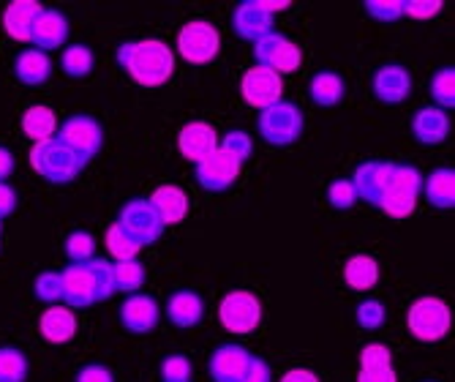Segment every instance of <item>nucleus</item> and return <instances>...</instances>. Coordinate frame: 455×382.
<instances>
[{
    "instance_id": "nucleus-44",
    "label": "nucleus",
    "mask_w": 455,
    "mask_h": 382,
    "mask_svg": "<svg viewBox=\"0 0 455 382\" xmlns=\"http://www.w3.org/2000/svg\"><path fill=\"white\" fill-rule=\"evenodd\" d=\"M393 366V353L385 347V345H368L363 347L360 353V369L368 371V369H387Z\"/></svg>"
},
{
    "instance_id": "nucleus-2",
    "label": "nucleus",
    "mask_w": 455,
    "mask_h": 382,
    "mask_svg": "<svg viewBox=\"0 0 455 382\" xmlns=\"http://www.w3.org/2000/svg\"><path fill=\"white\" fill-rule=\"evenodd\" d=\"M85 158L79 153H74L66 142H60L58 137L36 142L30 148V167L33 173H38L41 178H47L50 183H71L82 169H85Z\"/></svg>"
},
{
    "instance_id": "nucleus-37",
    "label": "nucleus",
    "mask_w": 455,
    "mask_h": 382,
    "mask_svg": "<svg viewBox=\"0 0 455 382\" xmlns=\"http://www.w3.org/2000/svg\"><path fill=\"white\" fill-rule=\"evenodd\" d=\"M33 289H36V298L50 304V306H55V304L63 301V279H60L58 271H44V273L36 279Z\"/></svg>"
},
{
    "instance_id": "nucleus-40",
    "label": "nucleus",
    "mask_w": 455,
    "mask_h": 382,
    "mask_svg": "<svg viewBox=\"0 0 455 382\" xmlns=\"http://www.w3.org/2000/svg\"><path fill=\"white\" fill-rule=\"evenodd\" d=\"M91 273L96 281V301H107L115 292V273H112V263L109 260H91Z\"/></svg>"
},
{
    "instance_id": "nucleus-49",
    "label": "nucleus",
    "mask_w": 455,
    "mask_h": 382,
    "mask_svg": "<svg viewBox=\"0 0 455 382\" xmlns=\"http://www.w3.org/2000/svg\"><path fill=\"white\" fill-rule=\"evenodd\" d=\"M17 210V191L6 183H0V219L12 216Z\"/></svg>"
},
{
    "instance_id": "nucleus-30",
    "label": "nucleus",
    "mask_w": 455,
    "mask_h": 382,
    "mask_svg": "<svg viewBox=\"0 0 455 382\" xmlns=\"http://www.w3.org/2000/svg\"><path fill=\"white\" fill-rule=\"evenodd\" d=\"M344 281L357 289V292H368L374 289L377 281H379V265L374 257H368V254H355V257L347 260L344 265Z\"/></svg>"
},
{
    "instance_id": "nucleus-3",
    "label": "nucleus",
    "mask_w": 455,
    "mask_h": 382,
    "mask_svg": "<svg viewBox=\"0 0 455 382\" xmlns=\"http://www.w3.org/2000/svg\"><path fill=\"white\" fill-rule=\"evenodd\" d=\"M406 328L409 333L423 345H436L452 328V312L450 306L436 298V295H423L406 312Z\"/></svg>"
},
{
    "instance_id": "nucleus-4",
    "label": "nucleus",
    "mask_w": 455,
    "mask_h": 382,
    "mask_svg": "<svg viewBox=\"0 0 455 382\" xmlns=\"http://www.w3.org/2000/svg\"><path fill=\"white\" fill-rule=\"evenodd\" d=\"M423 191V175L411 164H395L390 183L379 199V207L390 219H409L418 207V197Z\"/></svg>"
},
{
    "instance_id": "nucleus-47",
    "label": "nucleus",
    "mask_w": 455,
    "mask_h": 382,
    "mask_svg": "<svg viewBox=\"0 0 455 382\" xmlns=\"http://www.w3.org/2000/svg\"><path fill=\"white\" fill-rule=\"evenodd\" d=\"M74 382H115V374L101 363H88L85 369H79Z\"/></svg>"
},
{
    "instance_id": "nucleus-18",
    "label": "nucleus",
    "mask_w": 455,
    "mask_h": 382,
    "mask_svg": "<svg viewBox=\"0 0 455 382\" xmlns=\"http://www.w3.org/2000/svg\"><path fill=\"white\" fill-rule=\"evenodd\" d=\"M68 38V20L63 12L58 9H44L38 14L33 30H30V41L36 45V50L41 53H50V50H58L66 45Z\"/></svg>"
},
{
    "instance_id": "nucleus-26",
    "label": "nucleus",
    "mask_w": 455,
    "mask_h": 382,
    "mask_svg": "<svg viewBox=\"0 0 455 382\" xmlns=\"http://www.w3.org/2000/svg\"><path fill=\"white\" fill-rule=\"evenodd\" d=\"M14 74L22 85H28V88H38V85H44L52 77V61L47 53H41L36 47L25 50L14 61Z\"/></svg>"
},
{
    "instance_id": "nucleus-12",
    "label": "nucleus",
    "mask_w": 455,
    "mask_h": 382,
    "mask_svg": "<svg viewBox=\"0 0 455 382\" xmlns=\"http://www.w3.org/2000/svg\"><path fill=\"white\" fill-rule=\"evenodd\" d=\"M243 161L227 153L224 148L213 150L204 161L196 164V183L204 191H227L240 178Z\"/></svg>"
},
{
    "instance_id": "nucleus-34",
    "label": "nucleus",
    "mask_w": 455,
    "mask_h": 382,
    "mask_svg": "<svg viewBox=\"0 0 455 382\" xmlns=\"http://www.w3.org/2000/svg\"><path fill=\"white\" fill-rule=\"evenodd\" d=\"M63 248H66V257H68L71 263H76V265L96 260V238H93L88 230H74V232L66 238Z\"/></svg>"
},
{
    "instance_id": "nucleus-22",
    "label": "nucleus",
    "mask_w": 455,
    "mask_h": 382,
    "mask_svg": "<svg viewBox=\"0 0 455 382\" xmlns=\"http://www.w3.org/2000/svg\"><path fill=\"white\" fill-rule=\"evenodd\" d=\"M150 205L156 207V214L161 216L164 227L180 224L188 216V194L175 186V183H164L150 194Z\"/></svg>"
},
{
    "instance_id": "nucleus-16",
    "label": "nucleus",
    "mask_w": 455,
    "mask_h": 382,
    "mask_svg": "<svg viewBox=\"0 0 455 382\" xmlns=\"http://www.w3.org/2000/svg\"><path fill=\"white\" fill-rule=\"evenodd\" d=\"M232 30L243 41H257L267 33H273V17L259 6V0H243L232 12Z\"/></svg>"
},
{
    "instance_id": "nucleus-33",
    "label": "nucleus",
    "mask_w": 455,
    "mask_h": 382,
    "mask_svg": "<svg viewBox=\"0 0 455 382\" xmlns=\"http://www.w3.org/2000/svg\"><path fill=\"white\" fill-rule=\"evenodd\" d=\"M112 273H115V289L120 292H137L148 279V271L140 260L112 263Z\"/></svg>"
},
{
    "instance_id": "nucleus-24",
    "label": "nucleus",
    "mask_w": 455,
    "mask_h": 382,
    "mask_svg": "<svg viewBox=\"0 0 455 382\" xmlns=\"http://www.w3.org/2000/svg\"><path fill=\"white\" fill-rule=\"evenodd\" d=\"M44 12V6L36 0H12L4 12V30L14 41H30V30L38 20V14Z\"/></svg>"
},
{
    "instance_id": "nucleus-14",
    "label": "nucleus",
    "mask_w": 455,
    "mask_h": 382,
    "mask_svg": "<svg viewBox=\"0 0 455 382\" xmlns=\"http://www.w3.org/2000/svg\"><path fill=\"white\" fill-rule=\"evenodd\" d=\"M63 279V301L68 304V309H88L96 304V281L91 273L88 263H71L66 271H60Z\"/></svg>"
},
{
    "instance_id": "nucleus-25",
    "label": "nucleus",
    "mask_w": 455,
    "mask_h": 382,
    "mask_svg": "<svg viewBox=\"0 0 455 382\" xmlns=\"http://www.w3.org/2000/svg\"><path fill=\"white\" fill-rule=\"evenodd\" d=\"M167 317L175 328H196L204 317V304L194 289H178L167 301Z\"/></svg>"
},
{
    "instance_id": "nucleus-38",
    "label": "nucleus",
    "mask_w": 455,
    "mask_h": 382,
    "mask_svg": "<svg viewBox=\"0 0 455 382\" xmlns=\"http://www.w3.org/2000/svg\"><path fill=\"white\" fill-rule=\"evenodd\" d=\"M355 317H357V325L360 328H365V330H379L385 325V320H387V309H385L382 301L368 298V301H363L357 306Z\"/></svg>"
},
{
    "instance_id": "nucleus-7",
    "label": "nucleus",
    "mask_w": 455,
    "mask_h": 382,
    "mask_svg": "<svg viewBox=\"0 0 455 382\" xmlns=\"http://www.w3.org/2000/svg\"><path fill=\"white\" fill-rule=\"evenodd\" d=\"M219 320L224 330L235 336H248L262 322V301L248 289H232L219 304Z\"/></svg>"
},
{
    "instance_id": "nucleus-35",
    "label": "nucleus",
    "mask_w": 455,
    "mask_h": 382,
    "mask_svg": "<svg viewBox=\"0 0 455 382\" xmlns=\"http://www.w3.org/2000/svg\"><path fill=\"white\" fill-rule=\"evenodd\" d=\"M28 358L17 347H0V382H25Z\"/></svg>"
},
{
    "instance_id": "nucleus-51",
    "label": "nucleus",
    "mask_w": 455,
    "mask_h": 382,
    "mask_svg": "<svg viewBox=\"0 0 455 382\" xmlns=\"http://www.w3.org/2000/svg\"><path fill=\"white\" fill-rule=\"evenodd\" d=\"M278 382H322V379L311 369H289Z\"/></svg>"
},
{
    "instance_id": "nucleus-8",
    "label": "nucleus",
    "mask_w": 455,
    "mask_h": 382,
    "mask_svg": "<svg viewBox=\"0 0 455 382\" xmlns=\"http://www.w3.org/2000/svg\"><path fill=\"white\" fill-rule=\"evenodd\" d=\"M254 55H257V66H265V69L275 71L278 77L292 74L303 66V50L295 45V41H289L286 36H281L275 30L257 41Z\"/></svg>"
},
{
    "instance_id": "nucleus-5",
    "label": "nucleus",
    "mask_w": 455,
    "mask_h": 382,
    "mask_svg": "<svg viewBox=\"0 0 455 382\" xmlns=\"http://www.w3.org/2000/svg\"><path fill=\"white\" fill-rule=\"evenodd\" d=\"M178 53L191 66H208L221 53V33L204 20H191L178 30Z\"/></svg>"
},
{
    "instance_id": "nucleus-1",
    "label": "nucleus",
    "mask_w": 455,
    "mask_h": 382,
    "mask_svg": "<svg viewBox=\"0 0 455 382\" xmlns=\"http://www.w3.org/2000/svg\"><path fill=\"white\" fill-rule=\"evenodd\" d=\"M117 66L142 88H161L175 74V53L161 38L126 41L117 47Z\"/></svg>"
},
{
    "instance_id": "nucleus-36",
    "label": "nucleus",
    "mask_w": 455,
    "mask_h": 382,
    "mask_svg": "<svg viewBox=\"0 0 455 382\" xmlns=\"http://www.w3.org/2000/svg\"><path fill=\"white\" fill-rule=\"evenodd\" d=\"M431 96L439 110H452L455 107V69H439L431 77Z\"/></svg>"
},
{
    "instance_id": "nucleus-20",
    "label": "nucleus",
    "mask_w": 455,
    "mask_h": 382,
    "mask_svg": "<svg viewBox=\"0 0 455 382\" xmlns=\"http://www.w3.org/2000/svg\"><path fill=\"white\" fill-rule=\"evenodd\" d=\"M411 134L420 145H442L450 134V115L439 107H420L411 115Z\"/></svg>"
},
{
    "instance_id": "nucleus-19",
    "label": "nucleus",
    "mask_w": 455,
    "mask_h": 382,
    "mask_svg": "<svg viewBox=\"0 0 455 382\" xmlns=\"http://www.w3.org/2000/svg\"><path fill=\"white\" fill-rule=\"evenodd\" d=\"M161 309L150 295H132L120 306V322L132 333H150L158 325Z\"/></svg>"
},
{
    "instance_id": "nucleus-21",
    "label": "nucleus",
    "mask_w": 455,
    "mask_h": 382,
    "mask_svg": "<svg viewBox=\"0 0 455 382\" xmlns=\"http://www.w3.org/2000/svg\"><path fill=\"white\" fill-rule=\"evenodd\" d=\"M248 361H251V353H248L245 347H240V345H224V347H219L211 355L208 371H211L213 382H237L243 377Z\"/></svg>"
},
{
    "instance_id": "nucleus-39",
    "label": "nucleus",
    "mask_w": 455,
    "mask_h": 382,
    "mask_svg": "<svg viewBox=\"0 0 455 382\" xmlns=\"http://www.w3.org/2000/svg\"><path fill=\"white\" fill-rule=\"evenodd\" d=\"M194 366L186 355H167L161 361V379L164 382H191Z\"/></svg>"
},
{
    "instance_id": "nucleus-10",
    "label": "nucleus",
    "mask_w": 455,
    "mask_h": 382,
    "mask_svg": "<svg viewBox=\"0 0 455 382\" xmlns=\"http://www.w3.org/2000/svg\"><path fill=\"white\" fill-rule=\"evenodd\" d=\"M240 96L248 107L267 110L278 104L283 96V77L265 66H251L240 79Z\"/></svg>"
},
{
    "instance_id": "nucleus-31",
    "label": "nucleus",
    "mask_w": 455,
    "mask_h": 382,
    "mask_svg": "<svg viewBox=\"0 0 455 382\" xmlns=\"http://www.w3.org/2000/svg\"><path fill=\"white\" fill-rule=\"evenodd\" d=\"M104 246H107V254L115 260V263H123V260H137V254H140V243L123 230L117 222L109 224L107 235H104Z\"/></svg>"
},
{
    "instance_id": "nucleus-6",
    "label": "nucleus",
    "mask_w": 455,
    "mask_h": 382,
    "mask_svg": "<svg viewBox=\"0 0 455 382\" xmlns=\"http://www.w3.org/2000/svg\"><path fill=\"white\" fill-rule=\"evenodd\" d=\"M303 110L292 102H278L259 115V134L267 145L286 148L303 134Z\"/></svg>"
},
{
    "instance_id": "nucleus-41",
    "label": "nucleus",
    "mask_w": 455,
    "mask_h": 382,
    "mask_svg": "<svg viewBox=\"0 0 455 382\" xmlns=\"http://www.w3.org/2000/svg\"><path fill=\"white\" fill-rule=\"evenodd\" d=\"M327 199H330V205H333L336 210H349V207L357 202V191H355L352 181L339 178V181L330 183V189H327Z\"/></svg>"
},
{
    "instance_id": "nucleus-13",
    "label": "nucleus",
    "mask_w": 455,
    "mask_h": 382,
    "mask_svg": "<svg viewBox=\"0 0 455 382\" xmlns=\"http://www.w3.org/2000/svg\"><path fill=\"white\" fill-rule=\"evenodd\" d=\"M178 150H180L183 158L199 164V161L208 158L213 150H219V132L204 120H191V123L183 126L180 134H178Z\"/></svg>"
},
{
    "instance_id": "nucleus-32",
    "label": "nucleus",
    "mask_w": 455,
    "mask_h": 382,
    "mask_svg": "<svg viewBox=\"0 0 455 382\" xmlns=\"http://www.w3.org/2000/svg\"><path fill=\"white\" fill-rule=\"evenodd\" d=\"M93 66H96V55H93V50L85 47V45H71V47H66L63 55H60V69H63L68 77H74V79L88 77V74L93 71Z\"/></svg>"
},
{
    "instance_id": "nucleus-43",
    "label": "nucleus",
    "mask_w": 455,
    "mask_h": 382,
    "mask_svg": "<svg viewBox=\"0 0 455 382\" xmlns=\"http://www.w3.org/2000/svg\"><path fill=\"white\" fill-rule=\"evenodd\" d=\"M219 148H224L227 153H232L240 161H245L248 156L254 153V142H251V137H248L245 132H227L224 140L219 142Z\"/></svg>"
},
{
    "instance_id": "nucleus-45",
    "label": "nucleus",
    "mask_w": 455,
    "mask_h": 382,
    "mask_svg": "<svg viewBox=\"0 0 455 382\" xmlns=\"http://www.w3.org/2000/svg\"><path fill=\"white\" fill-rule=\"evenodd\" d=\"M442 12V0H406L403 14L409 20H434Z\"/></svg>"
},
{
    "instance_id": "nucleus-50",
    "label": "nucleus",
    "mask_w": 455,
    "mask_h": 382,
    "mask_svg": "<svg viewBox=\"0 0 455 382\" xmlns=\"http://www.w3.org/2000/svg\"><path fill=\"white\" fill-rule=\"evenodd\" d=\"M14 167H17L14 153H12L9 148L0 145V183H4L6 178H12V175H14Z\"/></svg>"
},
{
    "instance_id": "nucleus-46",
    "label": "nucleus",
    "mask_w": 455,
    "mask_h": 382,
    "mask_svg": "<svg viewBox=\"0 0 455 382\" xmlns=\"http://www.w3.org/2000/svg\"><path fill=\"white\" fill-rule=\"evenodd\" d=\"M237 382H270V366L262 358L251 355V361H248V366Z\"/></svg>"
},
{
    "instance_id": "nucleus-9",
    "label": "nucleus",
    "mask_w": 455,
    "mask_h": 382,
    "mask_svg": "<svg viewBox=\"0 0 455 382\" xmlns=\"http://www.w3.org/2000/svg\"><path fill=\"white\" fill-rule=\"evenodd\" d=\"M58 140L66 142L74 153H79L82 158H93L101 145H104V129L101 123L91 115H71L60 123L58 129Z\"/></svg>"
},
{
    "instance_id": "nucleus-28",
    "label": "nucleus",
    "mask_w": 455,
    "mask_h": 382,
    "mask_svg": "<svg viewBox=\"0 0 455 382\" xmlns=\"http://www.w3.org/2000/svg\"><path fill=\"white\" fill-rule=\"evenodd\" d=\"M22 132H25L28 140H33V145L52 140L58 134V115L44 104L28 107L22 112Z\"/></svg>"
},
{
    "instance_id": "nucleus-15",
    "label": "nucleus",
    "mask_w": 455,
    "mask_h": 382,
    "mask_svg": "<svg viewBox=\"0 0 455 382\" xmlns=\"http://www.w3.org/2000/svg\"><path fill=\"white\" fill-rule=\"evenodd\" d=\"M371 88L382 104H401L411 93V74L398 63L379 66L374 71V79H371Z\"/></svg>"
},
{
    "instance_id": "nucleus-11",
    "label": "nucleus",
    "mask_w": 455,
    "mask_h": 382,
    "mask_svg": "<svg viewBox=\"0 0 455 382\" xmlns=\"http://www.w3.org/2000/svg\"><path fill=\"white\" fill-rule=\"evenodd\" d=\"M117 224L126 230L140 246H150L161 238L164 232V222L156 214V207L150 205V199H132L123 205Z\"/></svg>"
},
{
    "instance_id": "nucleus-29",
    "label": "nucleus",
    "mask_w": 455,
    "mask_h": 382,
    "mask_svg": "<svg viewBox=\"0 0 455 382\" xmlns=\"http://www.w3.org/2000/svg\"><path fill=\"white\" fill-rule=\"evenodd\" d=\"M423 194L434 207L452 210L455 207V173L452 169L442 167V169H434L428 178H423Z\"/></svg>"
},
{
    "instance_id": "nucleus-52",
    "label": "nucleus",
    "mask_w": 455,
    "mask_h": 382,
    "mask_svg": "<svg viewBox=\"0 0 455 382\" xmlns=\"http://www.w3.org/2000/svg\"><path fill=\"white\" fill-rule=\"evenodd\" d=\"M259 6L273 17L275 12H283V9H289V0H275V4H273V0H259Z\"/></svg>"
},
{
    "instance_id": "nucleus-48",
    "label": "nucleus",
    "mask_w": 455,
    "mask_h": 382,
    "mask_svg": "<svg viewBox=\"0 0 455 382\" xmlns=\"http://www.w3.org/2000/svg\"><path fill=\"white\" fill-rule=\"evenodd\" d=\"M357 382H398V377H395L393 366H387V369H368V371L360 369Z\"/></svg>"
},
{
    "instance_id": "nucleus-42",
    "label": "nucleus",
    "mask_w": 455,
    "mask_h": 382,
    "mask_svg": "<svg viewBox=\"0 0 455 382\" xmlns=\"http://www.w3.org/2000/svg\"><path fill=\"white\" fill-rule=\"evenodd\" d=\"M365 12L379 22H395L403 17V4L401 0H368Z\"/></svg>"
},
{
    "instance_id": "nucleus-17",
    "label": "nucleus",
    "mask_w": 455,
    "mask_h": 382,
    "mask_svg": "<svg viewBox=\"0 0 455 382\" xmlns=\"http://www.w3.org/2000/svg\"><path fill=\"white\" fill-rule=\"evenodd\" d=\"M393 161H365L357 167V173L352 178V186L357 191V197H363L365 202L371 205H379L387 183H390V175H393Z\"/></svg>"
},
{
    "instance_id": "nucleus-27",
    "label": "nucleus",
    "mask_w": 455,
    "mask_h": 382,
    "mask_svg": "<svg viewBox=\"0 0 455 382\" xmlns=\"http://www.w3.org/2000/svg\"><path fill=\"white\" fill-rule=\"evenodd\" d=\"M347 93V82L341 74L336 71H319L311 77V85H308V96L316 107H336L341 104Z\"/></svg>"
},
{
    "instance_id": "nucleus-23",
    "label": "nucleus",
    "mask_w": 455,
    "mask_h": 382,
    "mask_svg": "<svg viewBox=\"0 0 455 382\" xmlns=\"http://www.w3.org/2000/svg\"><path fill=\"white\" fill-rule=\"evenodd\" d=\"M38 333L47 345H68L76 333V317L68 306H50L38 320Z\"/></svg>"
}]
</instances>
